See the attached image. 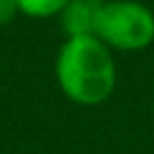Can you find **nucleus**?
<instances>
[{"mask_svg": "<svg viewBox=\"0 0 154 154\" xmlns=\"http://www.w3.org/2000/svg\"><path fill=\"white\" fill-rule=\"evenodd\" d=\"M116 63L111 48L96 36L65 38L55 55V79L60 91L79 106H99L116 89Z\"/></svg>", "mask_w": 154, "mask_h": 154, "instance_id": "obj_1", "label": "nucleus"}, {"mask_svg": "<svg viewBox=\"0 0 154 154\" xmlns=\"http://www.w3.org/2000/svg\"><path fill=\"white\" fill-rule=\"evenodd\" d=\"M94 36L116 51H142L154 41V12L137 0H106Z\"/></svg>", "mask_w": 154, "mask_h": 154, "instance_id": "obj_2", "label": "nucleus"}, {"mask_svg": "<svg viewBox=\"0 0 154 154\" xmlns=\"http://www.w3.org/2000/svg\"><path fill=\"white\" fill-rule=\"evenodd\" d=\"M103 2L106 0H70L65 5V10L60 12V26L67 34V38L94 36Z\"/></svg>", "mask_w": 154, "mask_h": 154, "instance_id": "obj_3", "label": "nucleus"}, {"mask_svg": "<svg viewBox=\"0 0 154 154\" xmlns=\"http://www.w3.org/2000/svg\"><path fill=\"white\" fill-rule=\"evenodd\" d=\"M70 0H17L19 14H26L31 19H46V17H60Z\"/></svg>", "mask_w": 154, "mask_h": 154, "instance_id": "obj_4", "label": "nucleus"}, {"mask_svg": "<svg viewBox=\"0 0 154 154\" xmlns=\"http://www.w3.org/2000/svg\"><path fill=\"white\" fill-rule=\"evenodd\" d=\"M17 14H19L17 0H0V26H7V24H12Z\"/></svg>", "mask_w": 154, "mask_h": 154, "instance_id": "obj_5", "label": "nucleus"}]
</instances>
